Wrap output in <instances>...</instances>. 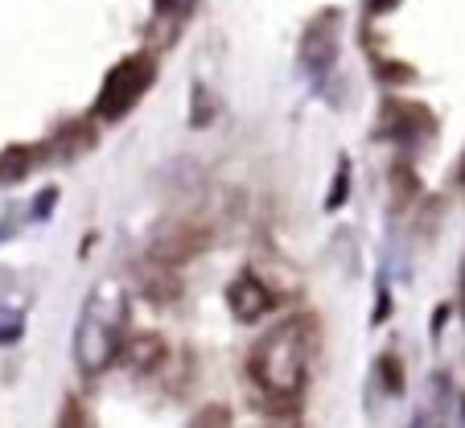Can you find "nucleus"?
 <instances>
[{
  "instance_id": "1",
  "label": "nucleus",
  "mask_w": 465,
  "mask_h": 428,
  "mask_svg": "<svg viewBox=\"0 0 465 428\" xmlns=\"http://www.w3.org/2000/svg\"><path fill=\"white\" fill-rule=\"evenodd\" d=\"M317 354V330L309 317H284L252 346L247 371L272 400H297Z\"/></svg>"
},
{
  "instance_id": "5",
  "label": "nucleus",
  "mask_w": 465,
  "mask_h": 428,
  "mask_svg": "<svg viewBox=\"0 0 465 428\" xmlns=\"http://www.w3.org/2000/svg\"><path fill=\"white\" fill-rule=\"evenodd\" d=\"M227 305L239 322H260V317H268V309H272L276 301H272V293H268V284H260L252 272H243V276L231 280Z\"/></svg>"
},
{
  "instance_id": "9",
  "label": "nucleus",
  "mask_w": 465,
  "mask_h": 428,
  "mask_svg": "<svg viewBox=\"0 0 465 428\" xmlns=\"http://www.w3.org/2000/svg\"><path fill=\"white\" fill-rule=\"evenodd\" d=\"M379 375L387 379V392H404V371L395 367V359H379Z\"/></svg>"
},
{
  "instance_id": "10",
  "label": "nucleus",
  "mask_w": 465,
  "mask_h": 428,
  "mask_svg": "<svg viewBox=\"0 0 465 428\" xmlns=\"http://www.w3.org/2000/svg\"><path fill=\"white\" fill-rule=\"evenodd\" d=\"M193 0H153V9H157V17H182L185 9H190Z\"/></svg>"
},
{
  "instance_id": "11",
  "label": "nucleus",
  "mask_w": 465,
  "mask_h": 428,
  "mask_svg": "<svg viewBox=\"0 0 465 428\" xmlns=\"http://www.w3.org/2000/svg\"><path fill=\"white\" fill-rule=\"evenodd\" d=\"M54 198H58V194H54V190H45V198H42V202H34V219H37V223H42V219H45V214H50Z\"/></svg>"
},
{
  "instance_id": "14",
  "label": "nucleus",
  "mask_w": 465,
  "mask_h": 428,
  "mask_svg": "<svg viewBox=\"0 0 465 428\" xmlns=\"http://www.w3.org/2000/svg\"><path fill=\"white\" fill-rule=\"evenodd\" d=\"M461 309H465V276H461Z\"/></svg>"
},
{
  "instance_id": "8",
  "label": "nucleus",
  "mask_w": 465,
  "mask_h": 428,
  "mask_svg": "<svg viewBox=\"0 0 465 428\" xmlns=\"http://www.w3.org/2000/svg\"><path fill=\"white\" fill-rule=\"evenodd\" d=\"M25 333V317L21 309H0V342H17Z\"/></svg>"
},
{
  "instance_id": "7",
  "label": "nucleus",
  "mask_w": 465,
  "mask_h": 428,
  "mask_svg": "<svg viewBox=\"0 0 465 428\" xmlns=\"http://www.w3.org/2000/svg\"><path fill=\"white\" fill-rule=\"evenodd\" d=\"M29 153H34V149H9V153H5V161H0V177H5V182H13V177L25 174L29 161H34Z\"/></svg>"
},
{
  "instance_id": "3",
  "label": "nucleus",
  "mask_w": 465,
  "mask_h": 428,
  "mask_svg": "<svg viewBox=\"0 0 465 428\" xmlns=\"http://www.w3.org/2000/svg\"><path fill=\"white\" fill-rule=\"evenodd\" d=\"M153 79H157V62H153L149 54H132V58L115 62V66L107 70L104 87H99L95 120H104V124L124 120L132 107H136L144 95H149Z\"/></svg>"
},
{
  "instance_id": "12",
  "label": "nucleus",
  "mask_w": 465,
  "mask_h": 428,
  "mask_svg": "<svg viewBox=\"0 0 465 428\" xmlns=\"http://www.w3.org/2000/svg\"><path fill=\"white\" fill-rule=\"evenodd\" d=\"M400 0H367V13L371 17H383V13H391Z\"/></svg>"
},
{
  "instance_id": "2",
  "label": "nucleus",
  "mask_w": 465,
  "mask_h": 428,
  "mask_svg": "<svg viewBox=\"0 0 465 428\" xmlns=\"http://www.w3.org/2000/svg\"><path fill=\"white\" fill-rule=\"evenodd\" d=\"M124 330H128V293L120 284H95L79 309L74 325V363L87 379L104 375L124 354Z\"/></svg>"
},
{
  "instance_id": "6",
  "label": "nucleus",
  "mask_w": 465,
  "mask_h": 428,
  "mask_svg": "<svg viewBox=\"0 0 465 428\" xmlns=\"http://www.w3.org/2000/svg\"><path fill=\"white\" fill-rule=\"evenodd\" d=\"M132 350H141V359H136V354H132V371H153L161 363V354H165V350H161V338H136L132 342Z\"/></svg>"
},
{
  "instance_id": "4",
  "label": "nucleus",
  "mask_w": 465,
  "mask_h": 428,
  "mask_svg": "<svg viewBox=\"0 0 465 428\" xmlns=\"http://www.w3.org/2000/svg\"><path fill=\"white\" fill-rule=\"evenodd\" d=\"M338 29H342V13H317L301 34V70L309 79H325L338 62Z\"/></svg>"
},
{
  "instance_id": "13",
  "label": "nucleus",
  "mask_w": 465,
  "mask_h": 428,
  "mask_svg": "<svg viewBox=\"0 0 465 428\" xmlns=\"http://www.w3.org/2000/svg\"><path fill=\"white\" fill-rule=\"evenodd\" d=\"M457 177H461V185H465V157H461V169H457Z\"/></svg>"
}]
</instances>
